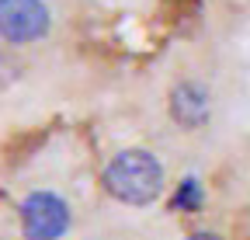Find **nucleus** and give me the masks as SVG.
Here are the masks:
<instances>
[{
	"label": "nucleus",
	"instance_id": "1",
	"mask_svg": "<svg viewBox=\"0 0 250 240\" xmlns=\"http://www.w3.org/2000/svg\"><path fill=\"white\" fill-rule=\"evenodd\" d=\"M104 188L125 205H149L164 188V167L146 150H125L104 167Z\"/></svg>",
	"mask_w": 250,
	"mask_h": 240
},
{
	"label": "nucleus",
	"instance_id": "2",
	"mask_svg": "<svg viewBox=\"0 0 250 240\" xmlns=\"http://www.w3.org/2000/svg\"><path fill=\"white\" fill-rule=\"evenodd\" d=\"M21 226L28 240H59L70 226V209L52 192H31L21 202Z\"/></svg>",
	"mask_w": 250,
	"mask_h": 240
},
{
	"label": "nucleus",
	"instance_id": "3",
	"mask_svg": "<svg viewBox=\"0 0 250 240\" xmlns=\"http://www.w3.org/2000/svg\"><path fill=\"white\" fill-rule=\"evenodd\" d=\"M49 32V7L42 0H4L0 4V35L7 42H35Z\"/></svg>",
	"mask_w": 250,
	"mask_h": 240
},
{
	"label": "nucleus",
	"instance_id": "4",
	"mask_svg": "<svg viewBox=\"0 0 250 240\" xmlns=\"http://www.w3.org/2000/svg\"><path fill=\"white\" fill-rule=\"evenodd\" d=\"M170 111L184 129H195L208 118V98H205V91L198 84H181L174 91V98H170Z\"/></svg>",
	"mask_w": 250,
	"mask_h": 240
},
{
	"label": "nucleus",
	"instance_id": "5",
	"mask_svg": "<svg viewBox=\"0 0 250 240\" xmlns=\"http://www.w3.org/2000/svg\"><path fill=\"white\" fill-rule=\"evenodd\" d=\"M198 205H202L198 181H195V177H184L181 188H177V195H174V209H198Z\"/></svg>",
	"mask_w": 250,
	"mask_h": 240
},
{
	"label": "nucleus",
	"instance_id": "6",
	"mask_svg": "<svg viewBox=\"0 0 250 240\" xmlns=\"http://www.w3.org/2000/svg\"><path fill=\"white\" fill-rule=\"evenodd\" d=\"M188 240H219L215 233H195V237H188Z\"/></svg>",
	"mask_w": 250,
	"mask_h": 240
}]
</instances>
